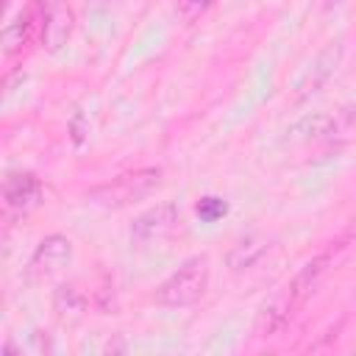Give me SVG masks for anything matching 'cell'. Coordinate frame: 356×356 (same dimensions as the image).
<instances>
[{"label":"cell","instance_id":"6da1fadb","mask_svg":"<svg viewBox=\"0 0 356 356\" xmlns=\"http://www.w3.org/2000/svg\"><path fill=\"white\" fill-rule=\"evenodd\" d=\"M159 184H161V170L159 167H142V170L122 172V175H117L100 186H92L86 192V200L95 206L117 209V206H128L134 200L147 197Z\"/></svg>","mask_w":356,"mask_h":356},{"label":"cell","instance_id":"7a4b0ae2","mask_svg":"<svg viewBox=\"0 0 356 356\" xmlns=\"http://www.w3.org/2000/svg\"><path fill=\"white\" fill-rule=\"evenodd\" d=\"M206 286H209V259L192 256L156 289V300L161 306H172V309L192 306L195 300L203 298Z\"/></svg>","mask_w":356,"mask_h":356},{"label":"cell","instance_id":"3957f363","mask_svg":"<svg viewBox=\"0 0 356 356\" xmlns=\"http://www.w3.org/2000/svg\"><path fill=\"white\" fill-rule=\"evenodd\" d=\"M339 61H342V44H339V42L325 44V47L314 56V61L309 64V70L303 72V78L298 81L295 100H306L309 95H314L317 89H323V86L328 83V78L337 72Z\"/></svg>","mask_w":356,"mask_h":356},{"label":"cell","instance_id":"277c9868","mask_svg":"<svg viewBox=\"0 0 356 356\" xmlns=\"http://www.w3.org/2000/svg\"><path fill=\"white\" fill-rule=\"evenodd\" d=\"M42 8V42L50 53L67 44L72 33V11L64 0H39Z\"/></svg>","mask_w":356,"mask_h":356},{"label":"cell","instance_id":"5b68a950","mask_svg":"<svg viewBox=\"0 0 356 356\" xmlns=\"http://www.w3.org/2000/svg\"><path fill=\"white\" fill-rule=\"evenodd\" d=\"M178 222V206L175 203H156L153 209L142 211L136 220H134V228H131V239L134 242H153L164 234H170Z\"/></svg>","mask_w":356,"mask_h":356},{"label":"cell","instance_id":"8992f818","mask_svg":"<svg viewBox=\"0 0 356 356\" xmlns=\"http://www.w3.org/2000/svg\"><path fill=\"white\" fill-rule=\"evenodd\" d=\"M331 261H334V253H331V250H325V253L309 259V261L295 273V278L284 286V292L289 295V300L295 303V309H300V306L306 303V298L317 289V284H320L323 275L328 273V264H331Z\"/></svg>","mask_w":356,"mask_h":356},{"label":"cell","instance_id":"52a82bcc","mask_svg":"<svg viewBox=\"0 0 356 356\" xmlns=\"http://www.w3.org/2000/svg\"><path fill=\"white\" fill-rule=\"evenodd\" d=\"M3 197H6V214H25L39 203L42 186L31 172H14L6 178Z\"/></svg>","mask_w":356,"mask_h":356},{"label":"cell","instance_id":"ba28073f","mask_svg":"<svg viewBox=\"0 0 356 356\" xmlns=\"http://www.w3.org/2000/svg\"><path fill=\"white\" fill-rule=\"evenodd\" d=\"M36 33H42V8H39V3H33L28 11H22L17 19H11L3 28V53L6 56L19 53L25 44H31V39Z\"/></svg>","mask_w":356,"mask_h":356},{"label":"cell","instance_id":"9c48e42d","mask_svg":"<svg viewBox=\"0 0 356 356\" xmlns=\"http://www.w3.org/2000/svg\"><path fill=\"white\" fill-rule=\"evenodd\" d=\"M70 259H72V242L61 234L44 236L33 250V267H39L42 273H56V270L67 267Z\"/></svg>","mask_w":356,"mask_h":356},{"label":"cell","instance_id":"30bf717a","mask_svg":"<svg viewBox=\"0 0 356 356\" xmlns=\"http://www.w3.org/2000/svg\"><path fill=\"white\" fill-rule=\"evenodd\" d=\"M295 312H298V309H295V303L289 300L286 292L275 295V298L261 309V314H259V334H261V337H273V334L284 331V325L292 320Z\"/></svg>","mask_w":356,"mask_h":356},{"label":"cell","instance_id":"8fae6325","mask_svg":"<svg viewBox=\"0 0 356 356\" xmlns=\"http://www.w3.org/2000/svg\"><path fill=\"white\" fill-rule=\"evenodd\" d=\"M261 253H264V242L256 239V236H245V239H239V242L234 245V250L228 253V264H231V270H245V267H250Z\"/></svg>","mask_w":356,"mask_h":356},{"label":"cell","instance_id":"7c38bea8","mask_svg":"<svg viewBox=\"0 0 356 356\" xmlns=\"http://www.w3.org/2000/svg\"><path fill=\"white\" fill-rule=\"evenodd\" d=\"M334 131H337V122H334V117H328V114L303 117V120L292 128V134H300V139H320V136H328V134H334Z\"/></svg>","mask_w":356,"mask_h":356},{"label":"cell","instance_id":"4fadbf2b","mask_svg":"<svg viewBox=\"0 0 356 356\" xmlns=\"http://www.w3.org/2000/svg\"><path fill=\"white\" fill-rule=\"evenodd\" d=\"M211 6H214V0H178L175 3V14H178V19L184 25H192V22L203 19L211 11Z\"/></svg>","mask_w":356,"mask_h":356},{"label":"cell","instance_id":"5bb4252c","mask_svg":"<svg viewBox=\"0 0 356 356\" xmlns=\"http://www.w3.org/2000/svg\"><path fill=\"white\" fill-rule=\"evenodd\" d=\"M56 312H58L61 317H67V312H70V314H81V312H83V298L78 295L75 286H61V289L56 292Z\"/></svg>","mask_w":356,"mask_h":356},{"label":"cell","instance_id":"9a60e30c","mask_svg":"<svg viewBox=\"0 0 356 356\" xmlns=\"http://www.w3.org/2000/svg\"><path fill=\"white\" fill-rule=\"evenodd\" d=\"M197 214H200L203 220H217L220 214H225V203L217 200V197H206V200H200Z\"/></svg>","mask_w":356,"mask_h":356},{"label":"cell","instance_id":"2e32d148","mask_svg":"<svg viewBox=\"0 0 356 356\" xmlns=\"http://www.w3.org/2000/svg\"><path fill=\"white\" fill-rule=\"evenodd\" d=\"M325 6H337V3H342V0H323Z\"/></svg>","mask_w":356,"mask_h":356}]
</instances>
